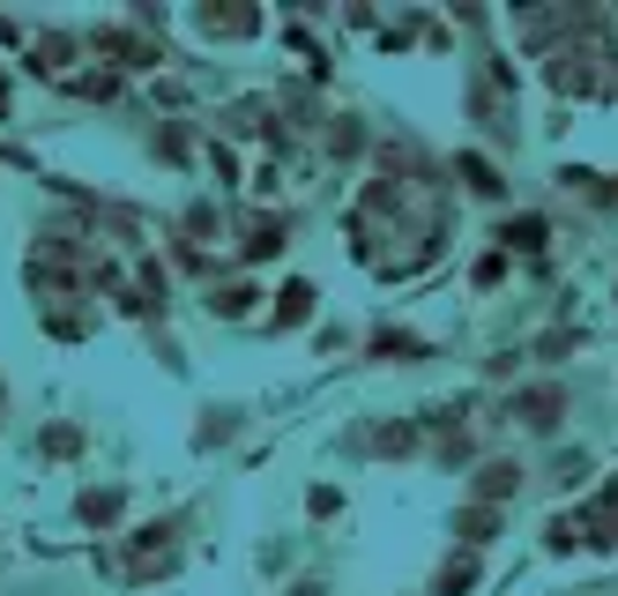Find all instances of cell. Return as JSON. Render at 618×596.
Here are the masks:
<instances>
[{
    "mask_svg": "<svg viewBox=\"0 0 618 596\" xmlns=\"http://www.w3.org/2000/svg\"><path fill=\"white\" fill-rule=\"evenodd\" d=\"M313 284H306V276H290L284 291H276V306H269V329H306V321H313Z\"/></svg>",
    "mask_w": 618,
    "mask_h": 596,
    "instance_id": "cell-1",
    "label": "cell"
},
{
    "mask_svg": "<svg viewBox=\"0 0 618 596\" xmlns=\"http://www.w3.org/2000/svg\"><path fill=\"white\" fill-rule=\"evenodd\" d=\"M559 410H567V388H530V395H514V426L551 432L559 426Z\"/></svg>",
    "mask_w": 618,
    "mask_h": 596,
    "instance_id": "cell-2",
    "label": "cell"
},
{
    "mask_svg": "<svg viewBox=\"0 0 618 596\" xmlns=\"http://www.w3.org/2000/svg\"><path fill=\"white\" fill-rule=\"evenodd\" d=\"M514 485H522V469L514 463H485L470 492H477V508H499V500H514Z\"/></svg>",
    "mask_w": 618,
    "mask_h": 596,
    "instance_id": "cell-3",
    "label": "cell"
},
{
    "mask_svg": "<svg viewBox=\"0 0 618 596\" xmlns=\"http://www.w3.org/2000/svg\"><path fill=\"white\" fill-rule=\"evenodd\" d=\"M120 508H127L120 485H90L83 500H75V522H90V529H97V522H120Z\"/></svg>",
    "mask_w": 618,
    "mask_h": 596,
    "instance_id": "cell-4",
    "label": "cell"
},
{
    "mask_svg": "<svg viewBox=\"0 0 618 596\" xmlns=\"http://www.w3.org/2000/svg\"><path fill=\"white\" fill-rule=\"evenodd\" d=\"M462 187H470V194H477V202H507V179H499L492 165H485V157H477V150H470V157H462Z\"/></svg>",
    "mask_w": 618,
    "mask_h": 596,
    "instance_id": "cell-5",
    "label": "cell"
},
{
    "mask_svg": "<svg viewBox=\"0 0 618 596\" xmlns=\"http://www.w3.org/2000/svg\"><path fill=\"white\" fill-rule=\"evenodd\" d=\"M477 574H485V559L477 552H462L440 567V582H432V596H462V589H477Z\"/></svg>",
    "mask_w": 618,
    "mask_h": 596,
    "instance_id": "cell-6",
    "label": "cell"
},
{
    "mask_svg": "<svg viewBox=\"0 0 618 596\" xmlns=\"http://www.w3.org/2000/svg\"><path fill=\"white\" fill-rule=\"evenodd\" d=\"M253 284H216V298H209V313H216V321H247L253 313Z\"/></svg>",
    "mask_w": 618,
    "mask_h": 596,
    "instance_id": "cell-7",
    "label": "cell"
},
{
    "mask_svg": "<svg viewBox=\"0 0 618 596\" xmlns=\"http://www.w3.org/2000/svg\"><path fill=\"white\" fill-rule=\"evenodd\" d=\"M202 31H216V38H247V31H261V15H247V8H202Z\"/></svg>",
    "mask_w": 618,
    "mask_h": 596,
    "instance_id": "cell-8",
    "label": "cell"
},
{
    "mask_svg": "<svg viewBox=\"0 0 618 596\" xmlns=\"http://www.w3.org/2000/svg\"><path fill=\"white\" fill-rule=\"evenodd\" d=\"M544 231H551L544 216H514V224H507L499 239H507V254H536V247H544Z\"/></svg>",
    "mask_w": 618,
    "mask_h": 596,
    "instance_id": "cell-9",
    "label": "cell"
},
{
    "mask_svg": "<svg viewBox=\"0 0 618 596\" xmlns=\"http://www.w3.org/2000/svg\"><path fill=\"white\" fill-rule=\"evenodd\" d=\"M284 239H290V224H276V216H261V224H253V231H247V254L261 261V254H276Z\"/></svg>",
    "mask_w": 618,
    "mask_h": 596,
    "instance_id": "cell-10",
    "label": "cell"
},
{
    "mask_svg": "<svg viewBox=\"0 0 618 596\" xmlns=\"http://www.w3.org/2000/svg\"><path fill=\"white\" fill-rule=\"evenodd\" d=\"M454 529H462L470 545H485V537L499 529V514H492V508H462V522H454Z\"/></svg>",
    "mask_w": 618,
    "mask_h": 596,
    "instance_id": "cell-11",
    "label": "cell"
},
{
    "mask_svg": "<svg viewBox=\"0 0 618 596\" xmlns=\"http://www.w3.org/2000/svg\"><path fill=\"white\" fill-rule=\"evenodd\" d=\"M38 448H45V455H60V463H68V455H83V432H75V426H52V432H45V440H38Z\"/></svg>",
    "mask_w": 618,
    "mask_h": 596,
    "instance_id": "cell-12",
    "label": "cell"
},
{
    "mask_svg": "<svg viewBox=\"0 0 618 596\" xmlns=\"http://www.w3.org/2000/svg\"><path fill=\"white\" fill-rule=\"evenodd\" d=\"M358 142H366V128H358V120H335V128H329V150H335V157H343V150H358Z\"/></svg>",
    "mask_w": 618,
    "mask_h": 596,
    "instance_id": "cell-13",
    "label": "cell"
},
{
    "mask_svg": "<svg viewBox=\"0 0 618 596\" xmlns=\"http://www.w3.org/2000/svg\"><path fill=\"white\" fill-rule=\"evenodd\" d=\"M306 508H313V514H335V508H343V492H335V485H313V492H306Z\"/></svg>",
    "mask_w": 618,
    "mask_h": 596,
    "instance_id": "cell-14",
    "label": "cell"
},
{
    "mask_svg": "<svg viewBox=\"0 0 618 596\" xmlns=\"http://www.w3.org/2000/svg\"><path fill=\"white\" fill-rule=\"evenodd\" d=\"M290 596H329V589H321V582H298V589H290Z\"/></svg>",
    "mask_w": 618,
    "mask_h": 596,
    "instance_id": "cell-15",
    "label": "cell"
}]
</instances>
